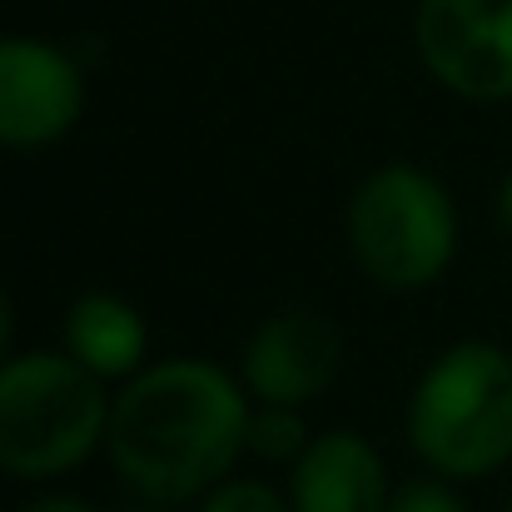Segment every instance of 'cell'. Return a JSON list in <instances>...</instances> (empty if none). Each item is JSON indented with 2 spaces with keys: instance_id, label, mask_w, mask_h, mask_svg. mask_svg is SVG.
<instances>
[{
  "instance_id": "obj_10",
  "label": "cell",
  "mask_w": 512,
  "mask_h": 512,
  "mask_svg": "<svg viewBox=\"0 0 512 512\" xmlns=\"http://www.w3.org/2000/svg\"><path fill=\"white\" fill-rule=\"evenodd\" d=\"M309 443H314V438H309V428H304V408H284V403H254L244 448H249L259 463H299Z\"/></svg>"
},
{
  "instance_id": "obj_6",
  "label": "cell",
  "mask_w": 512,
  "mask_h": 512,
  "mask_svg": "<svg viewBox=\"0 0 512 512\" xmlns=\"http://www.w3.org/2000/svg\"><path fill=\"white\" fill-rule=\"evenodd\" d=\"M85 65L40 35H0V150L60 145L85 120Z\"/></svg>"
},
{
  "instance_id": "obj_14",
  "label": "cell",
  "mask_w": 512,
  "mask_h": 512,
  "mask_svg": "<svg viewBox=\"0 0 512 512\" xmlns=\"http://www.w3.org/2000/svg\"><path fill=\"white\" fill-rule=\"evenodd\" d=\"M10 339H15V304H10V294L0 289V363L10 358Z\"/></svg>"
},
{
  "instance_id": "obj_9",
  "label": "cell",
  "mask_w": 512,
  "mask_h": 512,
  "mask_svg": "<svg viewBox=\"0 0 512 512\" xmlns=\"http://www.w3.org/2000/svg\"><path fill=\"white\" fill-rule=\"evenodd\" d=\"M60 348L85 363L95 378L105 383H125L145 368V353H150V324L145 314L120 299V294H105V289H90L80 294L70 309H65V329H60Z\"/></svg>"
},
{
  "instance_id": "obj_8",
  "label": "cell",
  "mask_w": 512,
  "mask_h": 512,
  "mask_svg": "<svg viewBox=\"0 0 512 512\" xmlns=\"http://www.w3.org/2000/svg\"><path fill=\"white\" fill-rule=\"evenodd\" d=\"M289 503L294 512H388V463L363 433L329 428L289 468Z\"/></svg>"
},
{
  "instance_id": "obj_15",
  "label": "cell",
  "mask_w": 512,
  "mask_h": 512,
  "mask_svg": "<svg viewBox=\"0 0 512 512\" xmlns=\"http://www.w3.org/2000/svg\"><path fill=\"white\" fill-rule=\"evenodd\" d=\"M498 229L508 234V244H512V170L503 174V184H498Z\"/></svg>"
},
{
  "instance_id": "obj_17",
  "label": "cell",
  "mask_w": 512,
  "mask_h": 512,
  "mask_svg": "<svg viewBox=\"0 0 512 512\" xmlns=\"http://www.w3.org/2000/svg\"><path fill=\"white\" fill-rule=\"evenodd\" d=\"M503 512H512V503H508V508H503Z\"/></svg>"
},
{
  "instance_id": "obj_12",
  "label": "cell",
  "mask_w": 512,
  "mask_h": 512,
  "mask_svg": "<svg viewBox=\"0 0 512 512\" xmlns=\"http://www.w3.org/2000/svg\"><path fill=\"white\" fill-rule=\"evenodd\" d=\"M388 512H473L468 508V498L458 493V483H448V478H413V483H403V488H393V503Z\"/></svg>"
},
{
  "instance_id": "obj_1",
  "label": "cell",
  "mask_w": 512,
  "mask_h": 512,
  "mask_svg": "<svg viewBox=\"0 0 512 512\" xmlns=\"http://www.w3.org/2000/svg\"><path fill=\"white\" fill-rule=\"evenodd\" d=\"M249 388L209 358H165L120 383L105 453L115 478L150 503H199L249 453Z\"/></svg>"
},
{
  "instance_id": "obj_5",
  "label": "cell",
  "mask_w": 512,
  "mask_h": 512,
  "mask_svg": "<svg viewBox=\"0 0 512 512\" xmlns=\"http://www.w3.org/2000/svg\"><path fill=\"white\" fill-rule=\"evenodd\" d=\"M413 45L423 70L458 100H512V0H418Z\"/></svg>"
},
{
  "instance_id": "obj_3",
  "label": "cell",
  "mask_w": 512,
  "mask_h": 512,
  "mask_svg": "<svg viewBox=\"0 0 512 512\" xmlns=\"http://www.w3.org/2000/svg\"><path fill=\"white\" fill-rule=\"evenodd\" d=\"M110 393L65 348H30L0 363V473L50 483L95 458L110 433Z\"/></svg>"
},
{
  "instance_id": "obj_16",
  "label": "cell",
  "mask_w": 512,
  "mask_h": 512,
  "mask_svg": "<svg viewBox=\"0 0 512 512\" xmlns=\"http://www.w3.org/2000/svg\"><path fill=\"white\" fill-rule=\"evenodd\" d=\"M130 512H174L170 503H150V498H140V508H130Z\"/></svg>"
},
{
  "instance_id": "obj_2",
  "label": "cell",
  "mask_w": 512,
  "mask_h": 512,
  "mask_svg": "<svg viewBox=\"0 0 512 512\" xmlns=\"http://www.w3.org/2000/svg\"><path fill=\"white\" fill-rule=\"evenodd\" d=\"M408 448L448 483H478L512 463V353L488 339L443 348L408 393Z\"/></svg>"
},
{
  "instance_id": "obj_4",
  "label": "cell",
  "mask_w": 512,
  "mask_h": 512,
  "mask_svg": "<svg viewBox=\"0 0 512 512\" xmlns=\"http://www.w3.org/2000/svg\"><path fill=\"white\" fill-rule=\"evenodd\" d=\"M343 234L358 274L388 294L438 284L458 259V204L423 165H383L363 174L343 209Z\"/></svg>"
},
{
  "instance_id": "obj_13",
  "label": "cell",
  "mask_w": 512,
  "mask_h": 512,
  "mask_svg": "<svg viewBox=\"0 0 512 512\" xmlns=\"http://www.w3.org/2000/svg\"><path fill=\"white\" fill-rule=\"evenodd\" d=\"M20 512H105V508H95V503H85V498H75V493H40V498H30Z\"/></svg>"
},
{
  "instance_id": "obj_7",
  "label": "cell",
  "mask_w": 512,
  "mask_h": 512,
  "mask_svg": "<svg viewBox=\"0 0 512 512\" xmlns=\"http://www.w3.org/2000/svg\"><path fill=\"white\" fill-rule=\"evenodd\" d=\"M343 368L339 324L319 309H279L269 314L239 353V383L254 403L304 408L324 388H334Z\"/></svg>"
},
{
  "instance_id": "obj_11",
  "label": "cell",
  "mask_w": 512,
  "mask_h": 512,
  "mask_svg": "<svg viewBox=\"0 0 512 512\" xmlns=\"http://www.w3.org/2000/svg\"><path fill=\"white\" fill-rule=\"evenodd\" d=\"M199 512H294L289 493H279L274 483L264 478H224L214 483L204 498H199Z\"/></svg>"
}]
</instances>
